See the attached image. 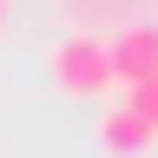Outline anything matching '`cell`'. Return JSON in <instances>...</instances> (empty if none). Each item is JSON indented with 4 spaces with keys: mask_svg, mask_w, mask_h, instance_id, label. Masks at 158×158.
Instances as JSON below:
<instances>
[{
    "mask_svg": "<svg viewBox=\"0 0 158 158\" xmlns=\"http://www.w3.org/2000/svg\"><path fill=\"white\" fill-rule=\"evenodd\" d=\"M53 86L73 92V99H99L112 86V59H106V40L99 33H66L53 46Z\"/></svg>",
    "mask_w": 158,
    "mask_h": 158,
    "instance_id": "cell-1",
    "label": "cell"
},
{
    "mask_svg": "<svg viewBox=\"0 0 158 158\" xmlns=\"http://www.w3.org/2000/svg\"><path fill=\"white\" fill-rule=\"evenodd\" d=\"M106 59H112V79H125V86H145L158 79V27H125L118 40H106Z\"/></svg>",
    "mask_w": 158,
    "mask_h": 158,
    "instance_id": "cell-2",
    "label": "cell"
},
{
    "mask_svg": "<svg viewBox=\"0 0 158 158\" xmlns=\"http://www.w3.org/2000/svg\"><path fill=\"white\" fill-rule=\"evenodd\" d=\"M99 145H106L112 158H138V152L158 145V125H145L132 106H106L99 112Z\"/></svg>",
    "mask_w": 158,
    "mask_h": 158,
    "instance_id": "cell-3",
    "label": "cell"
},
{
    "mask_svg": "<svg viewBox=\"0 0 158 158\" xmlns=\"http://www.w3.org/2000/svg\"><path fill=\"white\" fill-rule=\"evenodd\" d=\"M125 106L145 118V125H158V79H145V86H125Z\"/></svg>",
    "mask_w": 158,
    "mask_h": 158,
    "instance_id": "cell-4",
    "label": "cell"
},
{
    "mask_svg": "<svg viewBox=\"0 0 158 158\" xmlns=\"http://www.w3.org/2000/svg\"><path fill=\"white\" fill-rule=\"evenodd\" d=\"M0 20H7V0H0Z\"/></svg>",
    "mask_w": 158,
    "mask_h": 158,
    "instance_id": "cell-5",
    "label": "cell"
}]
</instances>
